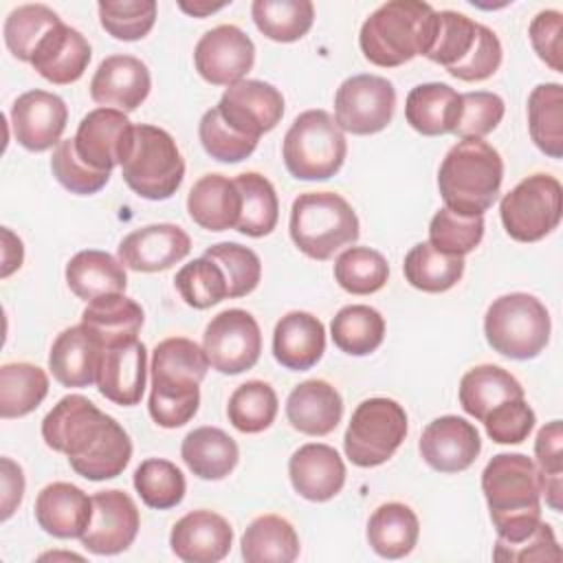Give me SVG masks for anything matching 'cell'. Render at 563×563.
I'll return each instance as SVG.
<instances>
[{
	"label": "cell",
	"instance_id": "cell-43",
	"mask_svg": "<svg viewBox=\"0 0 563 563\" xmlns=\"http://www.w3.org/2000/svg\"><path fill=\"white\" fill-rule=\"evenodd\" d=\"M405 279L422 292H444L464 275V257L442 253L429 242H418L405 255Z\"/></svg>",
	"mask_w": 563,
	"mask_h": 563
},
{
	"label": "cell",
	"instance_id": "cell-57",
	"mask_svg": "<svg viewBox=\"0 0 563 563\" xmlns=\"http://www.w3.org/2000/svg\"><path fill=\"white\" fill-rule=\"evenodd\" d=\"M482 422L493 442L519 444L530 435L537 416L532 407L526 402V398H512L488 411Z\"/></svg>",
	"mask_w": 563,
	"mask_h": 563
},
{
	"label": "cell",
	"instance_id": "cell-13",
	"mask_svg": "<svg viewBox=\"0 0 563 563\" xmlns=\"http://www.w3.org/2000/svg\"><path fill=\"white\" fill-rule=\"evenodd\" d=\"M396 110V88L380 75H352L334 95V121L343 132L367 136L385 130Z\"/></svg>",
	"mask_w": 563,
	"mask_h": 563
},
{
	"label": "cell",
	"instance_id": "cell-30",
	"mask_svg": "<svg viewBox=\"0 0 563 563\" xmlns=\"http://www.w3.org/2000/svg\"><path fill=\"white\" fill-rule=\"evenodd\" d=\"M286 418L299 433L328 435L343 418V398L328 380H303L288 394Z\"/></svg>",
	"mask_w": 563,
	"mask_h": 563
},
{
	"label": "cell",
	"instance_id": "cell-56",
	"mask_svg": "<svg viewBox=\"0 0 563 563\" xmlns=\"http://www.w3.org/2000/svg\"><path fill=\"white\" fill-rule=\"evenodd\" d=\"M504 99L488 90L462 92L453 134L460 139H482L490 134L504 119Z\"/></svg>",
	"mask_w": 563,
	"mask_h": 563
},
{
	"label": "cell",
	"instance_id": "cell-33",
	"mask_svg": "<svg viewBox=\"0 0 563 563\" xmlns=\"http://www.w3.org/2000/svg\"><path fill=\"white\" fill-rule=\"evenodd\" d=\"M460 92L442 81H429L411 88L405 101V119L422 136L453 134Z\"/></svg>",
	"mask_w": 563,
	"mask_h": 563
},
{
	"label": "cell",
	"instance_id": "cell-61",
	"mask_svg": "<svg viewBox=\"0 0 563 563\" xmlns=\"http://www.w3.org/2000/svg\"><path fill=\"white\" fill-rule=\"evenodd\" d=\"M222 7H227V2H220V4H209V2H194V4H187V2H180V9L194 18H205L213 11H220Z\"/></svg>",
	"mask_w": 563,
	"mask_h": 563
},
{
	"label": "cell",
	"instance_id": "cell-44",
	"mask_svg": "<svg viewBox=\"0 0 563 563\" xmlns=\"http://www.w3.org/2000/svg\"><path fill=\"white\" fill-rule=\"evenodd\" d=\"M251 15L260 33L268 40L297 42L310 31L314 7L310 0H255Z\"/></svg>",
	"mask_w": 563,
	"mask_h": 563
},
{
	"label": "cell",
	"instance_id": "cell-40",
	"mask_svg": "<svg viewBox=\"0 0 563 563\" xmlns=\"http://www.w3.org/2000/svg\"><path fill=\"white\" fill-rule=\"evenodd\" d=\"M528 130L534 145L550 158L563 156V86L539 84L528 97Z\"/></svg>",
	"mask_w": 563,
	"mask_h": 563
},
{
	"label": "cell",
	"instance_id": "cell-28",
	"mask_svg": "<svg viewBox=\"0 0 563 563\" xmlns=\"http://www.w3.org/2000/svg\"><path fill=\"white\" fill-rule=\"evenodd\" d=\"M92 517V497L68 482H53L37 493L35 519L46 534L79 539Z\"/></svg>",
	"mask_w": 563,
	"mask_h": 563
},
{
	"label": "cell",
	"instance_id": "cell-47",
	"mask_svg": "<svg viewBox=\"0 0 563 563\" xmlns=\"http://www.w3.org/2000/svg\"><path fill=\"white\" fill-rule=\"evenodd\" d=\"M389 264L369 246H350L334 262V279L350 295H372L387 284Z\"/></svg>",
	"mask_w": 563,
	"mask_h": 563
},
{
	"label": "cell",
	"instance_id": "cell-17",
	"mask_svg": "<svg viewBox=\"0 0 563 563\" xmlns=\"http://www.w3.org/2000/svg\"><path fill=\"white\" fill-rule=\"evenodd\" d=\"M216 108L235 132L260 139L282 121L284 97L273 84L242 79L222 92Z\"/></svg>",
	"mask_w": 563,
	"mask_h": 563
},
{
	"label": "cell",
	"instance_id": "cell-19",
	"mask_svg": "<svg viewBox=\"0 0 563 563\" xmlns=\"http://www.w3.org/2000/svg\"><path fill=\"white\" fill-rule=\"evenodd\" d=\"M68 108L62 97L46 90H26L11 106L15 141L29 152L57 147L66 130Z\"/></svg>",
	"mask_w": 563,
	"mask_h": 563
},
{
	"label": "cell",
	"instance_id": "cell-25",
	"mask_svg": "<svg viewBox=\"0 0 563 563\" xmlns=\"http://www.w3.org/2000/svg\"><path fill=\"white\" fill-rule=\"evenodd\" d=\"M101 356V336L86 323H79L57 334L48 352V369L64 387H90L97 383Z\"/></svg>",
	"mask_w": 563,
	"mask_h": 563
},
{
	"label": "cell",
	"instance_id": "cell-59",
	"mask_svg": "<svg viewBox=\"0 0 563 563\" xmlns=\"http://www.w3.org/2000/svg\"><path fill=\"white\" fill-rule=\"evenodd\" d=\"M561 31H563V15L554 9L539 11L528 29L530 42L534 53L539 55L541 62H545L552 70L561 73L563 62H561Z\"/></svg>",
	"mask_w": 563,
	"mask_h": 563
},
{
	"label": "cell",
	"instance_id": "cell-35",
	"mask_svg": "<svg viewBox=\"0 0 563 563\" xmlns=\"http://www.w3.org/2000/svg\"><path fill=\"white\" fill-rule=\"evenodd\" d=\"M523 398L521 383L499 365H477L460 380V405L475 420H484L488 411L506 400Z\"/></svg>",
	"mask_w": 563,
	"mask_h": 563
},
{
	"label": "cell",
	"instance_id": "cell-55",
	"mask_svg": "<svg viewBox=\"0 0 563 563\" xmlns=\"http://www.w3.org/2000/svg\"><path fill=\"white\" fill-rule=\"evenodd\" d=\"M53 176L62 187L77 196H90L106 187L110 180V172H99L90 167L75 147V139H62L59 145L53 150L51 158Z\"/></svg>",
	"mask_w": 563,
	"mask_h": 563
},
{
	"label": "cell",
	"instance_id": "cell-3",
	"mask_svg": "<svg viewBox=\"0 0 563 563\" xmlns=\"http://www.w3.org/2000/svg\"><path fill=\"white\" fill-rule=\"evenodd\" d=\"M497 541L512 543L528 537L541 521V490L534 462L523 453H497L482 471Z\"/></svg>",
	"mask_w": 563,
	"mask_h": 563
},
{
	"label": "cell",
	"instance_id": "cell-54",
	"mask_svg": "<svg viewBox=\"0 0 563 563\" xmlns=\"http://www.w3.org/2000/svg\"><path fill=\"white\" fill-rule=\"evenodd\" d=\"M198 136L205 152L220 163H240L249 158L257 147V139L235 132L222 119L218 108H211L202 114L198 123Z\"/></svg>",
	"mask_w": 563,
	"mask_h": 563
},
{
	"label": "cell",
	"instance_id": "cell-52",
	"mask_svg": "<svg viewBox=\"0 0 563 563\" xmlns=\"http://www.w3.org/2000/svg\"><path fill=\"white\" fill-rule=\"evenodd\" d=\"M97 11L106 33L123 42L143 40L156 22L154 0H103Z\"/></svg>",
	"mask_w": 563,
	"mask_h": 563
},
{
	"label": "cell",
	"instance_id": "cell-32",
	"mask_svg": "<svg viewBox=\"0 0 563 563\" xmlns=\"http://www.w3.org/2000/svg\"><path fill=\"white\" fill-rule=\"evenodd\" d=\"M64 275L70 292L84 301L123 292L128 286V275L121 260L97 249L75 253L68 260Z\"/></svg>",
	"mask_w": 563,
	"mask_h": 563
},
{
	"label": "cell",
	"instance_id": "cell-23",
	"mask_svg": "<svg viewBox=\"0 0 563 563\" xmlns=\"http://www.w3.org/2000/svg\"><path fill=\"white\" fill-rule=\"evenodd\" d=\"M169 545L185 563H218L233 545V528L213 510H191L174 523Z\"/></svg>",
	"mask_w": 563,
	"mask_h": 563
},
{
	"label": "cell",
	"instance_id": "cell-9",
	"mask_svg": "<svg viewBox=\"0 0 563 563\" xmlns=\"http://www.w3.org/2000/svg\"><path fill=\"white\" fill-rule=\"evenodd\" d=\"M550 312L528 292L497 297L484 317L488 345L508 358L528 361L539 356L550 341Z\"/></svg>",
	"mask_w": 563,
	"mask_h": 563
},
{
	"label": "cell",
	"instance_id": "cell-11",
	"mask_svg": "<svg viewBox=\"0 0 563 563\" xmlns=\"http://www.w3.org/2000/svg\"><path fill=\"white\" fill-rule=\"evenodd\" d=\"M405 435V409L391 398H367L354 409L347 422L343 451L352 464L372 468L385 464L398 451Z\"/></svg>",
	"mask_w": 563,
	"mask_h": 563
},
{
	"label": "cell",
	"instance_id": "cell-8",
	"mask_svg": "<svg viewBox=\"0 0 563 563\" xmlns=\"http://www.w3.org/2000/svg\"><path fill=\"white\" fill-rule=\"evenodd\" d=\"M125 185L145 200H167L185 178L183 154L169 132L156 125H134L130 150L121 163Z\"/></svg>",
	"mask_w": 563,
	"mask_h": 563
},
{
	"label": "cell",
	"instance_id": "cell-58",
	"mask_svg": "<svg viewBox=\"0 0 563 563\" xmlns=\"http://www.w3.org/2000/svg\"><path fill=\"white\" fill-rule=\"evenodd\" d=\"M495 561H510V563H530V561H545V563H559L563 559L561 545L554 537V530L550 523L539 521L537 528L523 537L521 541L504 543L497 541L493 550Z\"/></svg>",
	"mask_w": 563,
	"mask_h": 563
},
{
	"label": "cell",
	"instance_id": "cell-41",
	"mask_svg": "<svg viewBox=\"0 0 563 563\" xmlns=\"http://www.w3.org/2000/svg\"><path fill=\"white\" fill-rule=\"evenodd\" d=\"M330 336L334 345L350 356H367L385 339L383 314L365 303L343 306L330 323Z\"/></svg>",
	"mask_w": 563,
	"mask_h": 563
},
{
	"label": "cell",
	"instance_id": "cell-39",
	"mask_svg": "<svg viewBox=\"0 0 563 563\" xmlns=\"http://www.w3.org/2000/svg\"><path fill=\"white\" fill-rule=\"evenodd\" d=\"M143 321V308L123 292L97 297L88 301V306L81 312V323H86L101 336L103 347L119 341L136 339Z\"/></svg>",
	"mask_w": 563,
	"mask_h": 563
},
{
	"label": "cell",
	"instance_id": "cell-1",
	"mask_svg": "<svg viewBox=\"0 0 563 563\" xmlns=\"http://www.w3.org/2000/svg\"><path fill=\"white\" fill-rule=\"evenodd\" d=\"M42 438L48 449L68 457L77 475L90 482L121 475L132 457L128 431L79 394L64 396L44 416Z\"/></svg>",
	"mask_w": 563,
	"mask_h": 563
},
{
	"label": "cell",
	"instance_id": "cell-27",
	"mask_svg": "<svg viewBox=\"0 0 563 563\" xmlns=\"http://www.w3.org/2000/svg\"><path fill=\"white\" fill-rule=\"evenodd\" d=\"M92 57L88 40L68 24H57L35 48L31 66L40 77L55 86L77 81Z\"/></svg>",
	"mask_w": 563,
	"mask_h": 563
},
{
	"label": "cell",
	"instance_id": "cell-36",
	"mask_svg": "<svg viewBox=\"0 0 563 563\" xmlns=\"http://www.w3.org/2000/svg\"><path fill=\"white\" fill-rule=\"evenodd\" d=\"M420 534L416 512L400 501H387L378 506L367 521V543L383 559L407 556Z\"/></svg>",
	"mask_w": 563,
	"mask_h": 563
},
{
	"label": "cell",
	"instance_id": "cell-48",
	"mask_svg": "<svg viewBox=\"0 0 563 563\" xmlns=\"http://www.w3.org/2000/svg\"><path fill=\"white\" fill-rule=\"evenodd\" d=\"M134 488L145 506L167 510L183 501L187 482L183 471L174 462L163 457H150L136 466Z\"/></svg>",
	"mask_w": 563,
	"mask_h": 563
},
{
	"label": "cell",
	"instance_id": "cell-4",
	"mask_svg": "<svg viewBox=\"0 0 563 563\" xmlns=\"http://www.w3.org/2000/svg\"><path fill=\"white\" fill-rule=\"evenodd\" d=\"M435 29V9L420 0H389L363 22L358 44L367 62L396 68L427 55Z\"/></svg>",
	"mask_w": 563,
	"mask_h": 563
},
{
	"label": "cell",
	"instance_id": "cell-50",
	"mask_svg": "<svg viewBox=\"0 0 563 563\" xmlns=\"http://www.w3.org/2000/svg\"><path fill=\"white\" fill-rule=\"evenodd\" d=\"M563 429L561 420H552L539 429L534 440V466L539 490L552 510H561L563 497Z\"/></svg>",
	"mask_w": 563,
	"mask_h": 563
},
{
	"label": "cell",
	"instance_id": "cell-60",
	"mask_svg": "<svg viewBox=\"0 0 563 563\" xmlns=\"http://www.w3.org/2000/svg\"><path fill=\"white\" fill-rule=\"evenodd\" d=\"M24 495V475L22 468L9 460L2 457V521H7L13 510L20 506Z\"/></svg>",
	"mask_w": 563,
	"mask_h": 563
},
{
	"label": "cell",
	"instance_id": "cell-26",
	"mask_svg": "<svg viewBox=\"0 0 563 563\" xmlns=\"http://www.w3.org/2000/svg\"><path fill=\"white\" fill-rule=\"evenodd\" d=\"M288 475L297 495L308 501H328L345 484V464L330 444L308 442L290 455Z\"/></svg>",
	"mask_w": 563,
	"mask_h": 563
},
{
	"label": "cell",
	"instance_id": "cell-46",
	"mask_svg": "<svg viewBox=\"0 0 563 563\" xmlns=\"http://www.w3.org/2000/svg\"><path fill=\"white\" fill-rule=\"evenodd\" d=\"M277 409V394L268 383L246 380L229 396L227 418L242 433H260L275 422Z\"/></svg>",
	"mask_w": 563,
	"mask_h": 563
},
{
	"label": "cell",
	"instance_id": "cell-7",
	"mask_svg": "<svg viewBox=\"0 0 563 563\" xmlns=\"http://www.w3.org/2000/svg\"><path fill=\"white\" fill-rule=\"evenodd\" d=\"M290 240L310 260L325 262L339 249L358 240V218L352 205L334 191L299 194L290 207Z\"/></svg>",
	"mask_w": 563,
	"mask_h": 563
},
{
	"label": "cell",
	"instance_id": "cell-42",
	"mask_svg": "<svg viewBox=\"0 0 563 563\" xmlns=\"http://www.w3.org/2000/svg\"><path fill=\"white\" fill-rule=\"evenodd\" d=\"M48 394V376L33 363H4L0 367V416L22 418L35 411Z\"/></svg>",
	"mask_w": 563,
	"mask_h": 563
},
{
	"label": "cell",
	"instance_id": "cell-14",
	"mask_svg": "<svg viewBox=\"0 0 563 563\" xmlns=\"http://www.w3.org/2000/svg\"><path fill=\"white\" fill-rule=\"evenodd\" d=\"M202 350L220 374H242L255 367L262 352V332L255 317L242 308L218 312L205 328Z\"/></svg>",
	"mask_w": 563,
	"mask_h": 563
},
{
	"label": "cell",
	"instance_id": "cell-37",
	"mask_svg": "<svg viewBox=\"0 0 563 563\" xmlns=\"http://www.w3.org/2000/svg\"><path fill=\"white\" fill-rule=\"evenodd\" d=\"M240 545L246 563H292L299 556V537L292 523L279 515L255 517Z\"/></svg>",
	"mask_w": 563,
	"mask_h": 563
},
{
	"label": "cell",
	"instance_id": "cell-29",
	"mask_svg": "<svg viewBox=\"0 0 563 563\" xmlns=\"http://www.w3.org/2000/svg\"><path fill=\"white\" fill-rule=\"evenodd\" d=\"M325 352L323 323L303 310L284 314L273 330V356L292 372H306L319 363Z\"/></svg>",
	"mask_w": 563,
	"mask_h": 563
},
{
	"label": "cell",
	"instance_id": "cell-51",
	"mask_svg": "<svg viewBox=\"0 0 563 563\" xmlns=\"http://www.w3.org/2000/svg\"><path fill=\"white\" fill-rule=\"evenodd\" d=\"M484 238L482 216H462L451 209H440L429 222V244L442 253L464 257L475 251Z\"/></svg>",
	"mask_w": 563,
	"mask_h": 563
},
{
	"label": "cell",
	"instance_id": "cell-22",
	"mask_svg": "<svg viewBox=\"0 0 563 563\" xmlns=\"http://www.w3.org/2000/svg\"><path fill=\"white\" fill-rule=\"evenodd\" d=\"M147 378V350L139 339L119 341L103 347L97 389L99 394L121 407L141 402Z\"/></svg>",
	"mask_w": 563,
	"mask_h": 563
},
{
	"label": "cell",
	"instance_id": "cell-12",
	"mask_svg": "<svg viewBox=\"0 0 563 563\" xmlns=\"http://www.w3.org/2000/svg\"><path fill=\"white\" fill-rule=\"evenodd\" d=\"M563 213V187L550 174H532L499 202L506 233L517 242H539L552 233Z\"/></svg>",
	"mask_w": 563,
	"mask_h": 563
},
{
	"label": "cell",
	"instance_id": "cell-34",
	"mask_svg": "<svg viewBox=\"0 0 563 563\" xmlns=\"http://www.w3.org/2000/svg\"><path fill=\"white\" fill-rule=\"evenodd\" d=\"M180 457L200 479H224L240 460L235 440L218 427H198L183 438Z\"/></svg>",
	"mask_w": 563,
	"mask_h": 563
},
{
	"label": "cell",
	"instance_id": "cell-18",
	"mask_svg": "<svg viewBox=\"0 0 563 563\" xmlns=\"http://www.w3.org/2000/svg\"><path fill=\"white\" fill-rule=\"evenodd\" d=\"M134 125L125 112L114 108H95L77 125V154L99 172H112L123 163Z\"/></svg>",
	"mask_w": 563,
	"mask_h": 563
},
{
	"label": "cell",
	"instance_id": "cell-6",
	"mask_svg": "<svg viewBox=\"0 0 563 563\" xmlns=\"http://www.w3.org/2000/svg\"><path fill=\"white\" fill-rule=\"evenodd\" d=\"M501 42L488 26L457 11H435L433 40L427 59L462 81H484L501 64Z\"/></svg>",
	"mask_w": 563,
	"mask_h": 563
},
{
	"label": "cell",
	"instance_id": "cell-16",
	"mask_svg": "<svg viewBox=\"0 0 563 563\" xmlns=\"http://www.w3.org/2000/svg\"><path fill=\"white\" fill-rule=\"evenodd\" d=\"M139 526V508L128 493L101 490L92 495V517L79 541L92 554H119L134 543Z\"/></svg>",
	"mask_w": 563,
	"mask_h": 563
},
{
	"label": "cell",
	"instance_id": "cell-15",
	"mask_svg": "<svg viewBox=\"0 0 563 563\" xmlns=\"http://www.w3.org/2000/svg\"><path fill=\"white\" fill-rule=\"evenodd\" d=\"M194 64L205 81L229 88L242 81L253 68V40L235 24H220L198 40L194 48Z\"/></svg>",
	"mask_w": 563,
	"mask_h": 563
},
{
	"label": "cell",
	"instance_id": "cell-20",
	"mask_svg": "<svg viewBox=\"0 0 563 563\" xmlns=\"http://www.w3.org/2000/svg\"><path fill=\"white\" fill-rule=\"evenodd\" d=\"M420 455L438 473L466 471L482 451L479 431L460 416L431 420L420 435Z\"/></svg>",
	"mask_w": 563,
	"mask_h": 563
},
{
	"label": "cell",
	"instance_id": "cell-31",
	"mask_svg": "<svg viewBox=\"0 0 563 563\" xmlns=\"http://www.w3.org/2000/svg\"><path fill=\"white\" fill-rule=\"evenodd\" d=\"M189 218L207 231L235 229L240 218V194L222 174L200 176L187 196Z\"/></svg>",
	"mask_w": 563,
	"mask_h": 563
},
{
	"label": "cell",
	"instance_id": "cell-49",
	"mask_svg": "<svg viewBox=\"0 0 563 563\" xmlns=\"http://www.w3.org/2000/svg\"><path fill=\"white\" fill-rule=\"evenodd\" d=\"M174 284L185 303L196 310L211 308L229 297L224 271L211 257L205 255L185 264L176 273Z\"/></svg>",
	"mask_w": 563,
	"mask_h": 563
},
{
	"label": "cell",
	"instance_id": "cell-21",
	"mask_svg": "<svg viewBox=\"0 0 563 563\" xmlns=\"http://www.w3.org/2000/svg\"><path fill=\"white\" fill-rule=\"evenodd\" d=\"M117 251L123 266L139 273H158L185 260L191 240L178 224L158 222L128 233Z\"/></svg>",
	"mask_w": 563,
	"mask_h": 563
},
{
	"label": "cell",
	"instance_id": "cell-45",
	"mask_svg": "<svg viewBox=\"0 0 563 563\" xmlns=\"http://www.w3.org/2000/svg\"><path fill=\"white\" fill-rule=\"evenodd\" d=\"M57 24H62V18L46 4H22L4 20V44L15 59L31 64L37 44Z\"/></svg>",
	"mask_w": 563,
	"mask_h": 563
},
{
	"label": "cell",
	"instance_id": "cell-2",
	"mask_svg": "<svg viewBox=\"0 0 563 563\" xmlns=\"http://www.w3.org/2000/svg\"><path fill=\"white\" fill-rule=\"evenodd\" d=\"M209 369L205 350L185 336H169L152 352L150 416L163 429L187 424L200 405V383Z\"/></svg>",
	"mask_w": 563,
	"mask_h": 563
},
{
	"label": "cell",
	"instance_id": "cell-10",
	"mask_svg": "<svg viewBox=\"0 0 563 563\" xmlns=\"http://www.w3.org/2000/svg\"><path fill=\"white\" fill-rule=\"evenodd\" d=\"M347 154L343 130L325 110H306L288 128L282 145L284 165L297 180L332 178Z\"/></svg>",
	"mask_w": 563,
	"mask_h": 563
},
{
	"label": "cell",
	"instance_id": "cell-38",
	"mask_svg": "<svg viewBox=\"0 0 563 563\" xmlns=\"http://www.w3.org/2000/svg\"><path fill=\"white\" fill-rule=\"evenodd\" d=\"M233 183L240 194V218L235 231L249 238L268 235L279 220V200L273 183L257 172L238 174Z\"/></svg>",
	"mask_w": 563,
	"mask_h": 563
},
{
	"label": "cell",
	"instance_id": "cell-53",
	"mask_svg": "<svg viewBox=\"0 0 563 563\" xmlns=\"http://www.w3.org/2000/svg\"><path fill=\"white\" fill-rule=\"evenodd\" d=\"M205 257H211L227 277L229 297H244L253 292L262 277V262L255 251L238 242H220L205 251Z\"/></svg>",
	"mask_w": 563,
	"mask_h": 563
},
{
	"label": "cell",
	"instance_id": "cell-5",
	"mask_svg": "<svg viewBox=\"0 0 563 563\" xmlns=\"http://www.w3.org/2000/svg\"><path fill=\"white\" fill-rule=\"evenodd\" d=\"M504 161L482 139H460L442 158L438 189L444 207L462 216H484L499 196Z\"/></svg>",
	"mask_w": 563,
	"mask_h": 563
},
{
	"label": "cell",
	"instance_id": "cell-24",
	"mask_svg": "<svg viewBox=\"0 0 563 563\" xmlns=\"http://www.w3.org/2000/svg\"><path fill=\"white\" fill-rule=\"evenodd\" d=\"M152 77L134 55L106 57L90 79V97L101 108H114L121 112L136 110L150 95Z\"/></svg>",
	"mask_w": 563,
	"mask_h": 563
}]
</instances>
